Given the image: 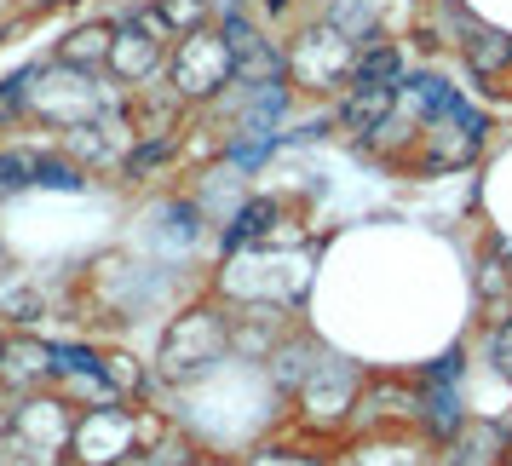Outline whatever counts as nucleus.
I'll return each mask as SVG.
<instances>
[{"label":"nucleus","mask_w":512,"mask_h":466,"mask_svg":"<svg viewBox=\"0 0 512 466\" xmlns=\"http://www.w3.org/2000/svg\"><path fill=\"white\" fill-rule=\"evenodd\" d=\"M231 70H236L231 41H213V35H190L185 47H179V64H173L185 93H213V87H225Z\"/></svg>","instance_id":"nucleus-1"},{"label":"nucleus","mask_w":512,"mask_h":466,"mask_svg":"<svg viewBox=\"0 0 512 466\" xmlns=\"http://www.w3.org/2000/svg\"><path fill=\"white\" fill-rule=\"evenodd\" d=\"M386 116H392V87H351L346 110H340V121L351 133H374Z\"/></svg>","instance_id":"nucleus-2"},{"label":"nucleus","mask_w":512,"mask_h":466,"mask_svg":"<svg viewBox=\"0 0 512 466\" xmlns=\"http://www.w3.org/2000/svg\"><path fill=\"white\" fill-rule=\"evenodd\" d=\"M41 173H47V156H35V150H6L0 156V185H41Z\"/></svg>","instance_id":"nucleus-3"},{"label":"nucleus","mask_w":512,"mask_h":466,"mask_svg":"<svg viewBox=\"0 0 512 466\" xmlns=\"http://www.w3.org/2000/svg\"><path fill=\"white\" fill-rule=\"evenodd\" d=\"M397 70H403V58H397L392 47H374L363 64H357V87H392Z\"/></svg>","instance_id":"nucleus-4"},{"label":"nucleus","mask_w":512,"mask_h":466,"mask_svg":"<svg viewBox=\"0 0 512 466\" xmlns=\"http://www.w3.org/2000/svg\"><path fill=\"white\" fill-rule=\"evenodd\" d=\"M466 58L489 75V70H501V64L512 58V41L507 35H472V41H466Z\"/></svg>","instance_id":"nucleus-5"},{"label":"nucleus","mask_w":512,"mask_h":466,"mask_svg":"<svg viewBox=\"0 0 512 466\" xmlns=\"http://www.w3.org/2000/svg\"><path fill=\"white\" fill-rule=\"evenodd\" d=\"M110 52H116V41H110L104 29H81V35H70L64 58H70V64H87V58H93V64H104Z\"/></svg>","instance_id":"nucleus-6"},{"label":"nucleus","mask_w":512,"mask_h":466,"mask_svg":"<svg viewBox=\"0 0 512 466\" xmlns=\"http://www.w3.org/2000/svg\"><path fill=\"white\" fill-rule=\"evenodd\" d=\"M202 18H208L202 0H162V6L150 12V24H185V29H196Z\"/></svg>","instance_id":"nucleus-7"},{"label":"nucleus","mask_w":512,"mask_h":466,"mask_svg":"<svg viewBox=\"0 0 512 466\" xmlns=\"http://www.w3.org/2000/svg\"><path fill=\"white\" fill-rule=\"evenodd\" d=\"M334 29H346V35H363V29H369V6H363V0H346V6L334 12Z\"/></svg>","instance_id":"nucleus-8"},{"label":"nucleus","mask_w":512,"mask_h":466,"mask_svg":"<svg viewBox=\"0 0 512 466\" xmlns=\"http://www.w3.org/2000/svg\"><path fill=\"white\" fill-rule=\"evenodd\" d=\"M495 363H501V374L512 380V323L501 328V334H495Z\"/></svg>","instance_id":"nucleus-9"},{"label":"nucleus","mask_w":512,"mask_h":466,"mask_svg":"<svg viewBox=\"0 0 512 466\" xmlns=\"http://www.w3.org/2000/svg\"><path fill=\"white\" fill-rule=\"evenodd\" d=\"M265 219H271V208H248V213H242V225H236V242H242V236H254V231H265Z\"/></svg>","instance_id":"nucleus-10"}]
</instances>
